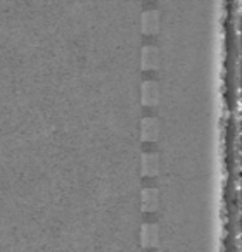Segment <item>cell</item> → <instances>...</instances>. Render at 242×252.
<instances>
[{
  "label": "cell",
  "instance_id": "2",
  "mask_svg": "<svg viewBox=\"0 0 242 252\" xmlns=\"http://www.w3.org/2000/svg\"><path fill=\"white\" fill-rule=\"evenodd\" d=\"M142 102L147 107H154L159 102V87L156 81H144L142 83Z\"/></svg>",
  "mask_w": 242,
  "mask_h": 252
},
{
  "label": "cell",
  "instance_id": "6",
  "mask_svg": "<svg viewBox=\"0 0 242 252\" xmlns=\"http://www.w3.org/2000/svg\"><path fill=\"white\" fill-rule=\"evenodd\" d=\"M159 171V158L154 152H144L142 154V173L144 176H156Z\"/></svg>",
  "mask_w": 242,
  "mask_h": 252
},
{
  "label": "cell",
  "instance_id": "8",
  "mask_svg": "<svg viewBox=\"0 0 242 252\" xmlns=\"http://www.w3.org/2000/svg\"><path fill=\"white\" fill-rule=\"evenodd\" d=\"M147 2H152V0H147Z\"/></svg>",
  "mask_w": 242,
  "mask_h": 252
},
{
  "label": "cell",
  "instance_id": "1",
  "mask_svg": "<svg viewBox=\"0 0 242 252\" xmlns=\"http://www.w3.org/2000/svg\"><path fill=\"white\" fill-rule=\"evenodd\" d=\"M140 244L145 249H154L159 244V228L156 223H144L140 228Z\"/></svg>",
  "mask_w": 242,
  "mask_h": 252
},
{
  "label": "cell",
  "instance_id": "4",
  "mask_svg": "<svg viewBox=\"0 0 242 252\" xmlns=\"http://www.w3.org/2000/svg\"><path fill=\"white\" fill-rule=\"evenodd\" d=\"M159 137V123L154 118H144L142 121V140L156 142Z\"/></svg>",
  "mask_w": 242,
  "mask_h": 252
},
{
  "label": "cell",
  "instance_id": "7",
  "mask_svg": "<svg viewBox=\"0 0 242 252\" xmlns=\"http://www.w3.org/2000/svg\"><path fill=\"white\" fill-rule=\"evenodd\" d=\"M158 204H159L158 190L144 189V192H142V209L145 213H154V211H158Z\"/></svg>",
  "mask_w": 242,
  "mask_h": 252
},
{
  "label": "cell",
  "instance_id": "5",
  "mask_svg": "<svg viewBox=\"0 0 242 252\" xmlns=\"http://www.w3.org/2000/svg\"><path fill=\"white\" fill-rule=\"evenodd\" d=\"M142 32L145 35H156L159 32V14L156 11H145L142 14Z\"/></svg>",
  "mask_w": 242,
  "mask_h": 252
},
{
  "label": "cell",
  "instance_id": "3",
  "mask_svg": "<svg viewBox=\"0 0 242 252\" xmlns=\"http://www.w3.org/2000/svg\"><path fill=\"white\" fill-rule=\"evenodd\" d=\"M159 64V52L156 47L145 45L142 50V69L144 71H154Z\"/></svg>",
  "mask_w": 242,
  "mask_h": 252
}]
</instances>
